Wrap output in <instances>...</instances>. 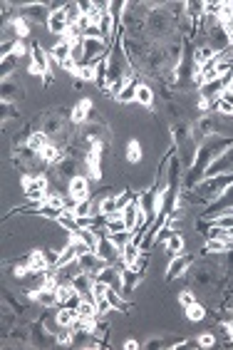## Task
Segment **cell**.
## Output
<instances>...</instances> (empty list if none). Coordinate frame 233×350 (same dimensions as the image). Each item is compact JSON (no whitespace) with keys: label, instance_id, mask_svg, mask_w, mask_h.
<instances>
[{"label":"cell","instance_id":"obj_1","mask_svg":"<svg viewBox=\"0 0 233 350\" xmlns=\"http://www.w3.org/2000/svg\"><path fill=\"white\" fill-rule=\"evenodd\" d=\"M47 27H50V32L57 35V37H65V35L70 32V23H67L65 8H60V10H55V13L47 15Z\"/></svg>","mask_w":233,"mask_h":350},{"label":"cell","instance_id":"obj_2","mask_svg":"<svg viewBox=\"0 0 233 350\" xmlns=\"http://www.w3.org/2000/svg\"><path fill=\"white\" fill-rule=\"evenodd\" d=\"M72 50H74V43L67 40V37H60V40L55 43V48L50 50V60H55L60 65V62H65V60L72 57Z\"/></svg>","mask_w":233,"mask_h":350},{"label":"cell","instance_id":"obj_3","mask_svg":"<svg viewBox=\"0 0 233 350\" xmlns=\"http://www.w3.org/2000/svg\"><path fill=\"white\" fill-rule=\"evenodd\" d=\"M37 303H40L43 308H55V305H60V300H57V288H40V291H32L30 293Z\"/></svg>","mask_w":233,"mask_h":350},{"label":"cell","instance_id":"obj_4","mask_svg":"<svg viewBox=\"0 0 233 350\" xmlns=\"http://www.w3.org/2000/svg\"><path fill=\"white\" fill-rule=\"evenodd\" d=\"M87 191H90L87 179L74 174V176H72V181H70V197H72L74 201H82V199H87Z\"/></svg>","mask_w":233,"mask_h":350},{"label":"cell","instance_id":"obj_5","mask_svg":"<svg viewBox=\"0 0 233 350\" xmlns=\"http://www.w3.org/2000/svg\"><path fill=\"white\" fill-rule=\"evenodd\" d=\"M119 256H122V261H124V266H127V268H134V271H137L139 258H141V251H139V246H137L134 241H129V244L119 251Z\"/></svg>","mask_w":233,"mask_h":350},{"label":"cell","instance_id":"obj_6","mask_svg":"<svg viewBox=\"0 0 233 350\" xmlns=\"http://www.w3.org/2000/svg\"><path fill=\"white\" fill-rule=\"evenodd\" d=\"M99 216H114V214H122V199H116V197H104L97 206Z\"/></svg>","mask_w":233,"mask_h":350},{"label":"cell","instance_id":"obj_7","mask_svg":"<svg viewBox=\"0 0 233 350\" xmlns=\"http://www.w3.org/2000/svg\"><path fill=\"white\" fill-rule=\"evenodd\" d=\"M99 278L104 281V283H109L112 288H116V291H122V274H119V271H116L114 266H104L102 271H99Z\"/></svg>","mask_w":233,"mask_h":350},{"label":"cell","instance_id":"obj_8","mask_svg":"<svg viewBox=\"0 0 233 350\" xmlns=\"http://www.w3.org/2000/svg\"><path fill=\"white\" fill-rule=\"evenodd\" d=\"M77 321H80V318H77V310L70 305V308H60L57 310V318H55V323L60 325V328H72Z\"/></svg>","mask_w":233,"mask_h":350},{"label":"cell","instance_id":"obj_9","mask_svg":"<svg viewBox=\"0 0 233 350\" xmlns=\"http://www.w3.org/2000/svg\"><path fill=\"white\" fill-rule=\"evenodd\" d=\"M99 162H102V147H99V142H94L92 151L87 154V167H90V172L94 174V179H99V176H102V172H99Z\"/></svg>","mask_w":233,"mask_h":350},{"label":"cell","instance_id":"obj_10","mask_svg":"<svg viewBox=\"0 0 233 350\" xmlns=\"http://www.w3.org/2000/svg\"><path fill=\"white\" fill-rule=\"evenodd\" d=\"M186 268H188V261L179 253V256L171 258V263H169V268H166V276H169V278H179Z\"/></svg>","mask_w":233,"mask_h":350},{"label":"cell","instance_id":"obj_11","mask_svg":"<svg viewBox=\"0 0 233 350\" xmlns=\"http://www.w3.org/2000/svg\"><path fill=\"white\" fill-rule=\"evenodd\" d=\"M27 147H30L32 151L40 154V151L47 147V134H45V132H35V134H30V137H27Z\"/></svg>","mask_w":233,"mask_h":350},{"label":"cell","instance_id":"obj_12","mask_svg":"<svg viewBox=\"0 0 233 350\" xmlns=\"http://www.w3.org/2000/svg\"><path fill=\"white\" fill-rule=\"evenodd\" d=\"M65 15H67L70 27L77 25V23L82 20V5H80V3H67V5H65Z\"/></svg>","mask_w":233,"mask_h":350},{"label":"cell","instance_id":"obj_13","mask_svg":"<svg viewBox=\"0 0 233 350\" xmlns=\"http://www.w3.org/2000/svg\"><path fill=\"white\" fill-rule=\"evenodd\" d=\"M25 261H27V266H30L32 271H47V258H45V253H43V251L30 253Z\"/></svg>","mask_w":233,"mask_h":350},{"label":"cell","instance_id":"obj_14","mask_svg":"<svg viewBox=\"0 0 233 350\" xmlns=\"http://www.w3.org/2000/svg\"><path fill=\"white\" fill-rule=\"evenodd\" d=\"M87 216H94V206L90 199H82L74 204V219H87Z\"/></svg>","mask_w":233,"mask_h":350},{"label":"cell","instance_id":"obj_15","mask_svg":"<svg viewBox=\"0 0 233 350\" xmlns=\"http://www.w3.org/2000/svg\"><path fill=\"white\" fill-rule=\"evenodd\" d=\"M132 239H134V233H132L129 228H127V231H119V233H109V241H112L116 249H119V251H122V249H124V246H127Z\"/></svg>","mask_w":233,"mask_h":350},{"label":"cell","instance_id":"obj_16","mask_svg":"<svg viewBox=\"0 0 233 350\" xmlns=\"http://www.w3.org/2000/svg\"><path fill=\"white\" fill-rule=\"evenodd\" d=\"M137 87H139V85H137L134 80H127L116 100H119V102H132V100H137Z\"/></svg>","mask_w":233,"mask_h":350},{"label":"cell","instance_id":"obj_17","mask_svg":"<svg viewBox=\"0 0 233 350\" xmlns=\"http://www.w3.org/2000/svg\"><path fill=\"white\" fill-rule=\"evenodd\" d=\"M137 102L144 104V107H151V104H154V92H151L149 85H139V87H137Z\"/></svg>","mask_w":233,"mask_h":350},{"label":"cell","instance_id":"obj_18","mask_svg":"<svg viewBox=\"0 0 233 350\" xmlns=\"http://www.w3.org/2000/svg\"><path fill=\"white\" fill-rule=\"evenodd\" d=\"M40 157L47 162V164H57L60 159H62V154H60V149L57 147H52V144H47L43 151H40Z\"/></svg>","mask_w":233,"mask_h":350},{"label":"cell","instance_id":"obj_19","mask_svg":"<svg viewBox=\"0 0 233 350\" xmlns=\"http://www.w3.org/2000/svg\"><path fill=\"white\" fill-rule=\"evenodd\" d=\"M166 249H169L171 256H179V253L184 251V239H181V233H171L169 241H166Z\"/></svg>","mask_w":233,"mask_h":350},{"label":"cell","instance_id":"obj_20","mask_svg":"<svg viewBox=\"0 0 233 350\" xmlns=\"http://www.w3.org/2000/svg\"><path fill=\"white\" fill-rule=\"evenodd\" d=\"M204 308L199 305V303H191L188 308H186V318L191 321V323H199V321H204Z\"/></svg>","mask_w":233,"mask_h":350},{"label":"cell","instance_id":"obj_21","mask_svg":"<svg viewBox=\"0 0 233 350\" xmlns=\"http://www.w3.org/2000/svg\"><path fill=\"white\" fill-rule=\"evenodd\" d=\"M109 288H112L109 283H104L102 278H94V283H92V296H94V300H99V298H104Z\"/></svg>","mask_w":233,"mask_h":350},{"label":"cell","instance_id":"obj_22","mask_svg":"<svg viewBox=\"0 0 233 350\" xmlns=\"http://www.w3.org/2000/svg\"><path fill=\"white\" fill-rule=\"evenodd\" d=\"M127 159L129 162H141V147H139V142H129V147H127Z\"/></svg>","mask_w":233,"mask_h":350},{"label":"cell","instance_id":"obj_23","mask_svg":"<svg viewBox=\"0 0 233 350\" xmlns=\"http://www.w3.org/2000/svg\"><path fill=\"white\" fill-rule=\"evenodd\" d=\"M77 75H80V80H85V82H90V80H97L94 65H82L80 70H77Z\"/></svg>","mask_w":233,"mask_h":350},{"label":"cell","instance_id":"obj_24","mask_svg":"<svg viewBox=\"0 0 233 350\" xmlns=\"http://www.w3.org/2000/svg\"><path fill=\"white\" fill-rule=\"evenodd\" d=\"M206 251H211V253H223V251H228V246H226V241H221V239H209Z\"/></svg>","mask_w":233,"mask_h":350},{"label":"cell","instance_id":"obj_25","mask_svg":"<svg viewBox=\"0 0 233 350\" xmlns=\"http://www.w3.org/2000/svg\"><path fill=\"white\" fill-rule=\"evenodd\" d=\"M112 310H116V308H112V303L107 300V296L97 300V316H107V313H112Z\"/></svg>","mask_w":233,"mask_h":350},{"label":"cell","instance_id":"obj_26","mask_svg":"<svg viewBox=\"0 0 233 350\" xmlns=\"http://www.w3.org/2000/svg\"><path fill=\"white\" fill-rule=\"evenodd\" d=\"M213 107H216L221 114H226V117H233V104H228L226 100H221V97H218V100L213 102Z\"/></svg>","mask_w":233,"mask_h":350},{"label":"cell","instance_id":"obj_27","mask_svg":"<svg viewBox=\"0 0 233 350\" xmlns=\"http://www.w3.org/2000/svg\"><path fill=\"white\" fill-rule=\"evenodd\" d=\"M122 283H124L127 288H132V286L137 283V274H134V268H129V271H124V274H122Z\"/></svg>","mask_w":233,"mask_h":350},{"label":"cell","instance_id":"obj_28","mask_svg":"<svg viewBox=\"0 0 233 350\" xmlns=\"http://www.w3.org/2000/svg\"><path fill=\"white\" fill-rule=\"evenodd\" d=\"M199 345H201V348H213V345H216V338H213L211 333H201V335H199Z\"/></svg>","mask_w":233,"mask_h":350},{"label":"cell","instance_id":"obj_29","mask_svg":"<svg viewBox=\"0 0 233 350\" xmlns=\"http://www.w3.org/2000/svg\"><path fill=\"white\" fill-rule=\"evenodd\" d=\"M57 343L60 345H70L72 343V328H65L62 333H57Z\"/></svg>","mask_w":233,"mask_h":350},{"label":"cell","instance_id":"obj_30","mask_svg":"<svg viewBox=\"0 0 233 350\" xmlns=\"http://www.w3.org/2000/svg\"><path fill=\"white\" fill-rule=\"evenodd\" d=\"M179 300H181V305H186V308H188L191 303H196V298H193V293H191V291H184V293L179 296Z\"/></svg>","mask_w":233,"mask_h":350},{"label":"cell","instance_id":"obj_31","mask_svg":"<svg viewBox=\"0 0 233 350\" xmlns=\"http://www.w3.org/2000/svg\"><path fill=\"white\" fill-rule=\"evenodd\" d=\"M124 348H127V350H137V348H139V343L129 338V340H124Z\"/></svg>","mask_w":233,"mask_h":350},{"label":"cell","instance_id":"obj_32","mask_svg":"<svg viewBox=\"0 0 233 350\" xmlns=\"http://www.w3.org/2000/svg\"><path fill=\"white\" fill-rule=\"evenodd\" d=\"M228 333H231V335H233V321H231V323H228Z\"/></svg>","mask_w":233,"mask_h":350},{"label":"cell","instance_id":"obj_33","mask_svg":"<svg viewBox=\"0 0 233 350\" xmlns=\"http://www.w3.org/2000/svg\"><path fill=\"white\" fill-rule=\"evenodd\" d=\"M231 214H233V209H231Z\"/></svg>","mask_w":233,"mask_h":350}]
</instances>
